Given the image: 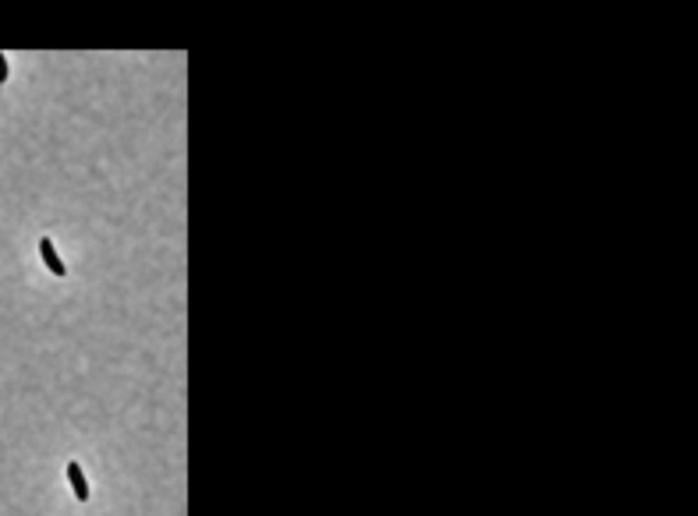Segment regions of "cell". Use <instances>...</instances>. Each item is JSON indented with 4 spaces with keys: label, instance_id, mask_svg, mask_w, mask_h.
I'll use <instances>...</instances> for the list:
<instances>
[{
    "label": "cell",
    "instance_id": "obj_1",
    "mask_svg": "<svg viewBox=\"0 0 698 516\" xmlns=\"http://www.w3.org/2000/svg\"><path fill=\"white\" fill-rule=\"evenodd\" d=\"M39 255H43V262H46V269H50L53 276H68V265L61 262V255H57V248H53L50 237L39 241Z\"/></svg>",
    "mask_w": 698,
    "mask_h": 516
},
{
    "label": "cell",
    "instance_id": "obj_2",
    "mask_svg": "<svg viewBox=\"0 0 698 516\" xmlns=\"http://www.w3.org/2000/svg\"><path fill=\"white\" fill-rule=\"evenodd\" d=\"M68 481H71V488H75V499L85 502V499H89V481H85V474H82V467H78L75 460L68 464Z\"/></svg>",
    "mask_w": 698,
    "mask_h": 516
},
{
    "label": "cell",
    "instance_id": "obj_3",
    "mask_svg": "<svg viewBox=\"0 0 698 516\" xmlns=\"http://www.w3.org/2000/svg\"><path fill=\"white\" fill-rule=\"evenodd\" d=\"M4 82H8V57L0 53V85H4Z\"/></svg>",
    "mask_w": 698,
    "mask_h": 516
}]
</instances>
